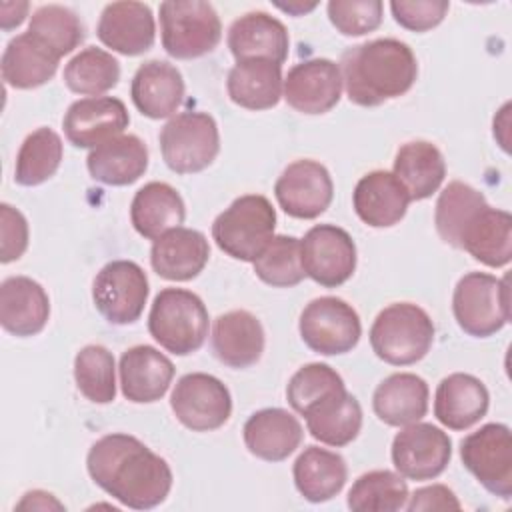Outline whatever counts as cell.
<instances>
[{
    "label": "cell",
    "mask_w": 512,
    "mask_h": 512,
    "mask_svg": "<svg viewBox=\"0 0 512 512\" xmlns=\"http://www.w3.org/2000/svg\"><path fill=\"white\" fill-rule=\"evenodd\" d=\"M86 468L96 486L122 506L150 510L172 490L168 462L136 436L114 432L96 440L86 456Z\"/></svg>",
    "instance_id": "obj_1"
},
{
    "label": "cell",
    "mask_w": 512,
    "mask_h": 512,
    "mask_svg": "<svg viewBox=\"0 0 512 512\" xmlns=\"http://www.w3.org/2000/svg\"><path fill=\"white\" fill-rule=\"evenodd\" d=\"M342 86L350 102L372 108L406 94L418 76L412 48L396 38H376L342 54Z\"/></svg>",
    "instance_id": "obj_2"
},
{
    "label": "cell",
    "mask_w": 512,
    "mask_h": 512,
    "mask_svg": "<svg viewBox=\"0 0 512 512\" xmlns=\"http://www.w3.org/2000/svg\"><path fill=\"white\" fill-rule=\"evenodd\" d=\"M148 330L164 350L188 356L206 342L208 310L198 294L186 288H164L152 302Z\"/></svg>",
    "instance_id": "obj_3"
},
{
    "label": "cell",
    "mask_w": 512,
    "mask_h": 512,
    "mask_svg": "<svg viewBox=\"0 0 512 512\" xmlns=\"http://www.w3.org/2000/svg\"><path fill=\"white\" fill-rule=\"evenodd\" d=\"M374 354L392 366L420 362L432 348L434 324L426 310L412 302H396L380 310L370 328Z\"/></svg>",
    "instance_id": "obj_4"
},
{
    "label": "cell",
    "mask_w": 512,
    "mask_h": 512,
    "mask_svg": "<svg viewBox=\"0 0 512 512\" xmlns=\"http://www.w3.org/2000/svg\"><path fill=\"white\" fill-rule=\"evenodd\" d=\"M276 210L262 194L238 196L212 222L216 246L234 260L254 262L274 238Z\"/></svg>",
    "instance_id": "obj_5"
},
{
    "label": "cell",
    "mask_w": 512,
    "mask_h": 512,
    "mask_svg": "<svg viewBox=\"0 0 512 512\" xmlns=\"http://www.w3.org/2000/svg\"><path fill=\"white\" fill-rule=\"evenodd\" d=\"M160 36L168 56L192 60L218 46L222 24L210 2L166 0L160 4Z\"/></svg>",
    "instance_id": "obj_6"
},
{
    "label": "cell",
    "mask_w": 512,
    "mask_h": 512,
    "mask_svg": "<svg viewBox=\"0 0 512 512\" xmlns=\"http://www.w3.org/2000/svg\"><path fill=\"white\" fill-rule=\"evenodd\" d=\"M452 312L468 336L488 338L500 332L510 320L508 278L486 272L464 274L452 294Z\"/></svg>",
    "instance_id": "obj_7"
},
{
    "label": "cell",
    "mask_w": 512,
    "mask_h": 512,
    "mask_svg": "<svg viewBox=\"0 0 512 512\" xmlns=\"http://www.w3.org/2000/svg\"><path fill=\"white\" fill-rule=\"evenodd\" d=\"M160 152L176 174H196L208 168L220 152L216 120L206 112H180L160 130Z\"/></svg>",
    "instance_id": "obj_8"
},
{
    "label": "cell",
    "mask_w": 512,
    "mask_h": 512,
    "mask_svg": "<svg viewBox=\"0 0 512 512\" xmlns=\"http://www.w3.org/2000/svg\"><path fill=\"white\" fill-rule=\"evenodd\" d=\"M298 330L304 344L322 356L346 354L362 336L358 312L336 296H320L308 302L300 314Z\"/></svg>",
    "instance_id": "obj_9"
},
{
    "label": "cell",
    "mask_w": 512,
    "mask_h": 512,
    "mask_svg": "<svg viewBox=\"0 0 512 512\" xmlns=\"http://www.w3.org/2000/svg\"><path fill=\"white\" fill-rule=\"evenodd\" d=\"M464 468L494 496H512V438L510 428L500 422L480 426L460 442Z\"/></svg>",
    "instance_id": "obj_10"
},
{
    "label": "cell",
    "mask_w": 512,
    "mask_h": 512,
    "mask_svg": "<svg viewBox=\"0 0 512 512\" xmlns=\"http://www.w3.org/2000/svg\"><path fill=\"white\" fill-rule=\"evenodd\" d=\"M146 272L132 260H112L100 268L92 282L96 310L116 326L136 322L148 300Z\"/></svg>",
    "instance_id": "obj_11"
},
{
    "label": "cell",
    "mask_w": 512,
    "mask_h": 512,
    "mask_svg": "<svg viewBox=\"0 0 512 512\" xmlns=\"http://www.w3.org/2000/svg\"><path fill=\"white\" fill-rule=\"evenodd\" d=\"M170 408L188 430L212 432L230 420L232 396L226 384L216 376L190 372L174 384Z\"/></svg>",
    "instance_id": "obj_12"
},
{
    "label": "cell",
    "mask_w": 512,
    "mask_h": 512,
    "mask_svg": "<svg viewBox=\"0 0 512 512\" xmlns=\"http://www.w3.org/2000/svg\"><path fill=\"white\" fill-rule=\"evenodd\" d=\"M300 260L316 284L338 288L356 270V244L344 228L316 224L300 240Z\"/></svg>",
    "instance_id": "obj_13"
},
{
    "label": "cell",
    "mask_w": 512,
    "mask_h": 512,
    "mask_svg": "<svg viewBox=\"0 0 512 512\" xmlns=\"http://www.w3.org/2000/svg\"><path fill=\"white\" fill-rule=\"evenodd\" d=\"M450 456V436L428 422H412L392 440L394 468L408 480H434L446 470Z\"/></svg>",
    "instance_id": "obj_14"
},
{
    "label": "cell",
    "mask_w": 512,
    "mask_h": 512,
    "mask_svg": "<svg viewBox=\"0 0 512 512\" xmlns=\"http://www.w3.org/2000/svg\"><path fill=\"white\" fill-rule=\"evenodd\" d=\"M278 206L292 218L314 220L326 212L334 196L328 168L316 160L302 158L288 164L274 184Z\"/></svg>",
    "instance_id": "obj_15"
},
{
    "label": "cell",
    "mask_w": 512,
    "mask_h": 512,
    "mask_svg": "<svg viewBox=\"0 0 512 512\" xmlns=\"http://www.w3.org/2000/svg\"><path fill=\"white\" fill-rule=\"evenodd\" d=\"M286 102L302 114H326L342 96L340 66L328 58H310L294 64L282 86Z\"/></svg>",
    "instance_id": "obj_16"
},
{
    "label": "cell",
    "mask_w": 512,
    "mask_h": 512,
    "mask_svg": "<svg viewBox=\"0 0 512 512\" xmlns=\"http://www.w3.org/2000/svg\"><path fill=\"white\" fill-rule=\"evenodd\" d=\"M130 116L122 100L112 96H90L72 102L64 114L66 140L76 148H96L128 128Z\"/></svg>",
    "instance_id": "obj_17"
},
{
    "label": "cell",
    "mask_w": 512,
    "mask_h": 512,
    "mask_svg": "<svg viewBox=\"0 0 512 512\" xmlns=\"http://www.w3.org/2000/svg\"><path fill=\"white\" fill-rule=\"evenodd\" d=\"M456 248L466 250L474 260L502 268L512 258V216L506 210L492 208L488 202L472 210L462 222Z\"/></svg>",
    "instance_id": "obj_18"
},
{
    "label": "cell",
    "mask_w": 512,
    "mask_h": 512,
    "mask_svg": "<svg viewBox=\"0 0 512 512\" xmlns=\"http://www.w3.org/2000/svg\"><path fill=\"white\" fill-rule=\"evenodd\" d=\"M96 36L100 42L124 56H138L152 48L156 38L154 14L142 2H110L104 6Z\"/></svg>",
    "instance_id": "obj_19"
},
{
    "label": "cell",
    "mask_w": 512,
    "mask_h": 512,
    "mask_svg": "<svg viewBox=\"0 0 512 512\" xmlns=\"http://www.w3.org/2000/svg\"><path fill=\"white\" fill-rule=\"evenodd\" d=\"M118 370L122 394L134 404L160 400L174 378L172 360L148 344L128 348L120 358Z\"/></svg>",
    "instance_id": "obj_20"
},
{
    "label": "cell",
    "mask_w": 512,
    "mask_h": 512,
    "mask_svg": "<svg viewBox=\"0 0 512 512\" xmlns=\"http://www.w3.org/2000/svg\"><path fill=\"white\" fill-rule=\"evenodd\" d=\"M410 194L404 184L386 170L364 174L352 192L356 216L372 228H390L398 224L410 204Z\"/></svg>",
    "instance_id": "obj_21"
},
{
    "label": "cell",
    "mask_w": 512,
    "mask_h": 512,
    "mask_svg": "<svg viewBox=\"0 0 512 512\" xmlns=\"http://www.w3.org/2000/svg\"><path fill=\"white\" fill-rule=\"evenodd\" d=\"M210 258L206 236L194 228H172L154 240L150 248V264L154 272L172 282L196 278Z\"/></svg>",
    "instance_id": "obj_22"
},
{
    "label": "cell",
    "mask_w": 512,
    "mask_h": 512,
    "mask_svg": "<svg viewBox=\"0 0 512 512\" xmlns=\"http://www.w3.org/2000/svg\"><path fill=\"white\" fill-rule=\"evenodd\" d=\"M50 316V298L28 276H10L0 284V324L18 338L36 336Z\"/></svg>",
    "instance_id": "obj_23"
},
{
    "label": "cell",
    "mask_w": 512,
    "mask_h": 512,
    "mask_svg": "<svg viewBox=\"0 0 512 512\" xmlns=\"http://www.w3.org/2000/svg\"><path fill=\"white\" fill-rule=\"evenodd\" d=\"M302 416L306 418L310 436L334 448L350 444L362 428L360 402L346 390V386L318 398L302 412Z\"/></svg>",
    "instance_id": "obj_24"
},
{
    "label": "cell",
    "mask_w": 512,
    "mask_h": 512,
    "mask_svg": "<svg viewBox=\"0 0 512 512\" xmlns=\"http://www.w3.org/2000/svg\"><path fill=\"white\" fill-rule=\"evenodd\" d=\"M490 394L472 374L454 372L440 380L434 394V416L450 430H468L486 416Z\"/></svg>",
    "instance_id": "obj_25"
},
{
    "label": "cell",
    "mask_w": 512,
    "mask_h": 512,
    "mask_svg": "<svg viewBox=\"0 0 512 512\" xmlns=\"http://www.w3.org/2000/svg\"><path fill=\"white\" fill-rule=\"evenodd\" d=\"M248 452L266 462L286 460L304 438L302 424L284 408H262L242 428Z\"/></svg>",
    "instance_id": "obj_26"
},
{
    "label": "cell",
    "mask_w": 512,
    "mask_h": 512,
    "mask_svg": "<svg viewBox=\"0 0 512 512\" xmlns=\"http://www.w3.org/2000/svg\"><path fill=\"white\" fill-rule=\"evenodd\" d=\"M228 48L236 62L266 58L282 64L288 58L290 38L286 26L268 12H248L236 18L228 30Z\"/></svg>",
    "instance_id": "obj_27"
},
{
    "label": "cell",
    "mask_w": 512,
    "mask_h": 512,
    "mask_svg": "<svg viewBox=\"0 0 512 512\" xmlns=\"http://www.w3.org/2000/svg\"><path fill=\"white\" fill-rule=\"evenodd\" d=\"M214 356L236 370L256 364L264 352V328L248 310L220 314L212 326Z\"/></svg>",
    "instance_id": "obj_28"
},
{
    "label": "cell",
    "mask_w": 512,
    "mask_h": 512,
    "mask_svg": "<svg viewBox=\"0 0 512 512\" xmlns=\"http://www.w3.org/2000/svg\"><path fill=\"white\" fill-rule=\"evenodd\" d=\"M134 106L148 118L172 116L184 100V78L180 70L164 60L144 62L130 84Z\"/></svg>",
    "instance_id": "obj_29"
},
{
    "label": "cell",
    "mask_w": 512,
    "mask_h": 512,
    "mask_svg": "<svg viewBox=\"0 0 512 512\" xmlns=\"http://www.w3.org/2000/svg\"><path fill=\"white\" fill-rule=\"evenodd\" d=\"M86 166L96 182L106 186H128L144 176L148 168V148L134 134H120L92 148Z\"/></svg>",
    "instance_id": "obj_30"
},
{
    "label": "cell",
    "mask_w": 512,
    "mask_h": 512,
    "mask_svg": "<svg viewBox=\"0 0 512 512\" xmlns=\"http://www.w3.org/2000/svg\"><path fill=\"white\" fill-rule=\"evenodd\" d=\"M428 384L412 372H396L384 378L372 396L374 414L388 426H408L428 412Z\"/></svg>",
    "instance_id": "obj_31"
},
{
    "label": "cell",
    "mask_w": 512,
    "mask_h": 512,
    "mask_svg": "<svg viewBox=\"0 0 512 512\" xmlns=\"http://www.w3.org/2000/svg\"><path fill=\"white\" fill-rule=\"evenodd\" d=\"M282 68L266 58L236 62L226 78V90L234 104L246 110L274 108L282 98Z\"/></svg>",
    "instance_id": "obj_32"
},
{
    "label": "cell",
    "mask_w": 512,
    "mask_h": 512,
    "mask_svg": "<svg viewBox=\"0 0 512 512\" xmlns=\"http://www.w3.org/2000/svg\"><path fill=\"white\" fill-rule=\"evenodd\" d=\"M60 58L28 30L14 36L2 54V80L16 90H32L52 80Z\"/></svg>",
    "instance_id": "obj_33"
},
{
    "label": "cell",
    "mask_w": 512,
    "mask_h": 512,
    "mask_svg": "<svg viewBox=\"0 0 512 512\" xmlns=\"http://www.w3.org/2000/svg\"><path fill=\"white\" fill-rule=\"evenodd\" d=\"M186 218V206L176 188L166 182H148L132 198L130 222L146 240H156Z\"/></svg>",
    "instance_id": "obj_34"
},
{
    "label": "cell",
    "mask_w": 512,
    "mask_h": 512,
    "mask_svg": "<svg viewBox=\"0 0 512 512\" xmlns=\"http://www.w3.org/2000/svg\"><path fill=\"white\" fill-rule=\"evenodd\" d=\"M292 476L300 496L320 504L340 494L348 480V466L340 454L320 446H308L296 458Z\"/></svg>",
    "instance_id": "obj_35"
},
{
    "label": "cell",
    "mask_w": 512,
    "mask_h": 512,
    "mask_svg": "<svg viewBox=\"0 0 512 512\" xmlns=\"http://www.w3.org/2000/svg\"><path fill=\"white\" fill-rule=\"evenodd\" d=\"M392 174L404 184L410 200H426L442 186L446 162L432 142L412 140L398 148Z\"/></svg>",
    "instance_id": "obj_36"
},
{
    "label": "cell",
    "mask_w": 512,
    "mask_h": 512,
    "mask_svg": "<svg viewBox=\"0 0 512 512\" xmlns=\"http://www.w3.org/2000/svg\"><path fill=\"white\" fill-rule=\"evenodd\" d=\"M62 138L52 128L30 132L16 154L14 180L20 186H38L52 178L62 162Z\"/></svg>",
    "instance_id": "obj_37"
},
{
    "label": "cell",
    "mask_w": 512,
    "mask_h": 512,
    "mask_svg": "<svg viewBox=\"0 0 512 512\" xmlns=\"http://www.w3.org/2000/svg\"><path fill=\"white\" fill-rule=\"evenodd\" d=\"M408 484L392 470L362 474L348 492V508L354 512H396L406 508Z\"/></svg>",
    "instance_id": "obj_38"
},
{
    "label": "cell",
    "mask_w": 512,
    "mask_h": 512,
    "mask_svg": "<svg viewBox=\"0 0 512 512\" xmlns=\"http://www.w3.org/2000/svg\"><path fill=\"white\" fill-rule=\"evenodd\" d=\"M64 84L84 96H100L112 90L120 80V64L118 60L96 46H88L80 50L66 66H64Z\"/></svg>",
    "instance_id": "obj_39"
},
{
    "label": "cell",
    "mask_w": 512,
    "mask_h": 512,
    "mask_svg": "<svg viewBox=\"0 0 512 512\" xmlns=\"http://www.w3.org/2000/svg\"><path fill=\"white\" fill-rule=\"evenodd\" d=\"M114 356L100 344L84 346L74 358V380L84 398L94 404H110L116 398Z\"/></svg>",
    "instance_id": "obj_40"
},
{
    "label": "cell",
    "mask_w": 512,
    "mask_h": 512,
    "mask_svg": "<svg viewBox=\"0 0 512 512\" xmlns=\"http://www.w3.org/2000/svg\"><path fill=\"white\" fill-rule=\"evenodd\" d=\"M28 32L58 58L70 54L84 40V26L76 12L60 4H46L30 16Z\"/></svg>",
    "instance_id": "obj_41"
},
{
    "label": "cell",
    "mask_w": 512,
    "mask_h": 512,
    "mask_svg": "<svg viewBox=\"0 0 512 512\" xmlns=\"http://www.w3.org/2000/svg\"><path fill=\"white\" fill-rule=\"evenodd\" d=\"M252 264L254 274L274 288H290L306 278L300 260V240L296 236H274Z\"/></svg>",
    "instance_id": "obj_42"
},
{
    "label": "cell",
    "mask_w": 512,
    "mask_h": 512,
    "mask_svg": "<svg viewBox=\"0 0 512 512\" xmlns=\"http://www.w3.org/2000/svg\"><path fill=\"white\" fill-rule=\"evenodd\" d=\"M486 202L484 194L460 180L450 182L436 200L434 224L438 236L456 248V236L466 216Z\"/></svg>",
    "instance_id": "obj_43"
},
{
    "label": "cell",
    "mask_w": 512,
    "mask_h": 512,
    "mask_svg": "<svg viewBox=\"0 0 512 512\" xmlns=\"http://www.w3.org/2000/svg\"><path fill=\"white\" fill-rule=\"evenodd\" d=\"M342 386H344V380L332 366L322 362H310L292 374L286 386V398H288V404L298 414H302L318 398Z\"/></svg>",
    "instance_id": "obj_44"
},
{
    "label": "cell",
    "mask_w": 512,
    "mask_h": 512,
    "mask_svg": "<svg viewBox=\"0 0 512 512\" xmlns=\"http://www.w3.org/2000/svg\"><path fill=\"white\" fill-rule=\"evenodd\" d=\"M384 4L380 0H332L328 18L344 36H364L382 24Z\"/></svg>",
    "instance_id": "obj_45"
},
{
    "label": "cell",
    "mask_w": 512,
    "mask_h": 512,
    "mask_svg": "<svg viewBox=\"0 0 512 512\" xmlns=\"http://www.w3.org/2000/svg\"><path fill=\"white\" fill-rule=\"evenodd\" d=\"M390 10L394 20L412 32H426L436 28L450 10V2L446 0H394L390 2Z\"/></svg>",
    "instance_id": "obj_46"
},
{
    "label": "cell",
    "mask_w": 512,
    "mask_h": 512,
    "mask_svg": "<svg viewBox=\"0 0 512 512\" xmlns=\"http://www.w3.org/2000/svg\"><path fill=\"white\" fill-rule=\"evenodd\" d=\"M28 248V222L24 214L2 202L0 204V262L18 260Z\"/></svg>",
    "instance_id": "obj_47"
},
{
    "label": "cell",
    "mask_w": 512,
    "mask_h": 512,
    "mask_svg": "<svg viewBox=\"0 0 512 512\" xmlns=\"http://www.w3.org/2000/svg\"><path fill=\"white\" fill-rule=\"evenodd\" d=\"M410 502H406V508L410 512H420V510H460V502L456 494L444 486V484H432L414 490L412 496H408Z\"/></svg>",
    "instance_id": "obj_48"
},
{
    "label": "cell",
    "mask_w": 512,
    "mask_h": 512,
    "mask_svg": "<svg viewBox=\"0 0 512 512\" xmlns=\"http://www.w3.org/2000/svg\"><path fill=\"white\" fill-rule=\"evenodd\" d=\"M30 4L28 2H2L0 4V22H2V30H12L16 26H20L26 18Z\"/></svg>",
    "instance_id": "obj_49"
},
{
    "label": "cell",
    "mask_w": 512,
    "mask_h": 512,
    "mask_svg": "<svg viewBox=\"0 0 512 512\" xmlns=\"http://www.w3.org/2000/svg\"><path fill=\"white\" fill-rule=\"evenodd\" d=\"M18 508H32V510L56 508V510H62L64 504H60L52 494H48L44 490H32V492L24 494V498L18 502Z\"/></svg>",
    "instance_id": "obj_50"
},
{
    "label": "cell",
    "mask_w": 512,
    "mask_h": 512,
    "mask_svg": "<svg viewBox=\"0 0 512 512\" xmlns=\"http://www.w3.org/2000/svg\"><path fill=\"white\" fill-rule=\"evenodd\" d=\"M314 6L316 4H308V6L306 4H278V8H282L284 12H290V14H296V16L314 10Z\"/></svg>",
    "instance_id": "obj_51"
}]
</instances>
